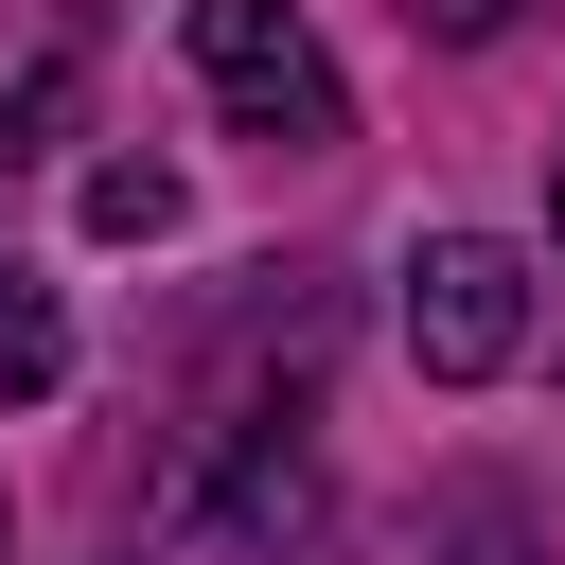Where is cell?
Returning <instances> with one entry per match:
<instances>
[{
	"label": "cell",
	"mask_w": 565,
	"mask_h": 565,
	"mask_svg": "<svg viewBox=\"0 0 565 565\" xmlns=\"http://www.w3.org/2000/svg\"><path fill=\"white\" fill-rule=\"evenodd\" d=\"M53 371H71V318H53V282L0 247V406H35Z\"/></svg>",
	"instance_id": "obj_3"
},
{
	"label": "cell",
	"mask_w": 565,
	"mask_h": 565,
	"mask_svg": "<svg viewBox=\"0 0 565 565\" xmlns=\"http://www.w3.org/2000/svg\"><path fill=\"white\" fill-rule=\"evenodd\" d=\"M406 18H424V35H459V53H477V35H512V18H530V0H406Z\"/></svg>",
	"instance_id": "obj_5"
},
{
	"label": "cell",
	"mask_w": 565,
	"mask_h": 565,
	"mask_svg": "<svg viewBox=\"0 0 565 565\" xmlns=\"http://www.w3.org/2000/svg\"><path fill=\"white\" fill-rule=\"evenodd\" d=\"M547 230H565V177H547Z\"/></svg>",
	"instance_id": "obj_6"
},
{
	"label": "cell",
	"mask_w": 565,
	"mask_h": 565,
	"mask_svg": "<svg viewBox=\"0 0 565 565\" xmlns=\"http://www.w3.org/2000/svg\"><path fill=\"white\" fill-rule=\"evenodd\" d=\"M194 88H212L247 141H282V159L353 124V88H335V53H318L300 0H194Z\"/></svg>",
	"instance_id": "obj_1"
},
{
	"label": "cell",
	"mask_w": 565,
	"mask_h": 565,
	"mask_svg": "<svg viewBox=\"0 0 565 565\" xmlns=\"http://www.w3.org/2000/svg\"><path fill=\"white\" fill-rule=\"evenodd\" d=\"M406 353H424L441 388H494V371L530 353V247L424 230V247H406Z\"/></svg>",
	"instance_id": "obj_2"
},
{
	"label": "cell",
	"mask_w": 565,
	"mask_h": 565,
	"mask_svg": "<svg viewBox=\"0 0 565 565\" xmlns=\"http://www.w3.org/2000/svg\"><path fill=\"white\" fill-rule=\"evenodd\" d=\"M88 230H106V247H159V230H177V177H159V159H106V177H88Z\"/></svg>",
	"instance_id": "obj_4"
}]
</instances>
